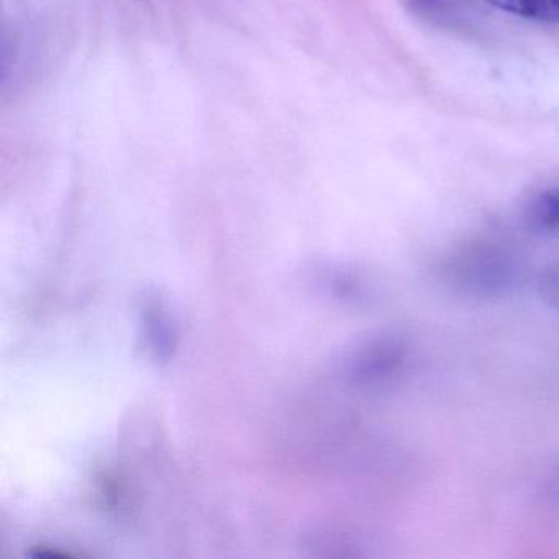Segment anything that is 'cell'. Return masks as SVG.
Instances as JSON below:
<instances>
[{"mask_svg": "<svg viewBox=\"0 0 559 559\" xmlns=\"http://www.w3.org/2000/svg\"><path fill=\"white\" fill-rule=\"evenodd\" d=\"M522 261L499 241L477 240L451 251L443 277L456 293L474 299L507 296L522 280Z\"/></svg>", "mask_w": 559, "mask_h": 559, "instance_id": "obj_1", "label": "cell"}, {"mask_svg": "<svg viewBox=\"0 0 559 559\" xmlns=\"http://www.w3.org/2000/svg\"><path fill=\"white\" fill-rule=\"evenodd\" d=\"M499 11L543 22V24H559V0H486Z\"/></svg>", "mask_w": 559, "mask_h": 559, "instance_id": "obj_2", "label": "cell"}, {"mask_svg": "<svg viewBox=\"0 0 559 559\" xmlns=\"http://www.w3.org/2000/svg\"><path fill=\"white\" fill-rule=\"evenodd\" d=\"M412 12L438 22V24H454L460 17V0H408Z\"/></svg>", "mask_w": 559, "mask_h": 559, "instance_id": "obj_3", "label": "cell"}, {"mask_svg": "<svg viewBox=\"0 0 559 559\" xmlns=\"http://www.w3.org/2000/svg\"><path fill=\"white\" fill-rule=\"evenodd\" d=\"M538 289L543 300L559 313V263L543 271L538 280Z\"/></svg>", "mask_w": 559, "mask_h": 559, "instance_id": "obj_4", "label": "cell"}, {"mask_svg": "<svg viewBox=\"0 0 559 559\" xmlns=\"http://www.w3.org/2000/svg\"><path fill=\"white\" fill-rule=\"evenodd\" d=\"M551 486H552V489H551L552 497H556V499H558V502H559V473L556 474L555 477H552Z\"/></svg>", "mask_w": 559, "mask_h": 559, "instance_id": "obj_5", "label": "cell"}]
</instances>
